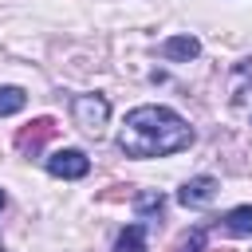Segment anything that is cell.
<instances>
[{
  "instance_id": "cell-1",
  "label": "cell",
  "mask_w": 252,
  "mask_h": 252,
  "mask_svg": "<svg viewBox=\"0 0 252 252\" xmlns=\"http://www.w3.org/2000/svg\"><path fill=\"white\" fill-rule=\"evenodd\" d=\"M193 146V130L169 106H138L118 130V150L130 158H165Z\"/></svg>"
},
{
  "instance_id": "cell-7",
  "label": "cell",
  "mask_w": 252,
  "mask_h": 252,
  "mask_svg": "<svg viewBox=\"0 0 252 252\" xmlns=\"http://www.w3.org/2000/svg\"><path fill=\"white\" fill-rule=\"evenodd\" d=\"M224 232L228 236H252V205H236L224 213Z\"/></svg>"
},
{
  "instance_id": "cell-5",
  "label": "cell",
  "mask_w": 252,
  "mask_h": 252,
  "mask_svg": "<svg viewBox=\"0 0 252 252\" xmlns=\"http://www.w3.org/2000/svg\"><path fill=\"white\" fill-rule=\"evenodd\" d=\"M217 177H209V173H201V177H189L185 185H181V193H177V201L185 205V209H205L213 197H217Z\"/></svg>"
},
{
  "instance_id": "cell-3",
  "label": "cell",
  "mask_w": 252,
  "mask_h": 252,
  "mask_svg": "<svg viewBox=\"0 0 252 252\" xmlns=\"http://www.w3.org/2000/svg\"><path fill=\"white\" fill-rule=\"evenodd\" d=\"M55 134H59V122H55V118H35V122H28V126L16 134V150H20L24 158H35Z\"/></svg>"
},
{
  "instance_id": "cell-11",
  "label": "cell",
  "mask_w": 252,
  "mask_h": 252,
  "mask_svg": "<svg viewBox=\"0 0 252 252\" xmlns=\"http://www.w3.org/2000/svg\"><path fill=\"white\" fill-rule=\"evenodd\" d=\"M4 205H8V197H4V189H0V209H4Z\"/></svg>"
},
{
  "instance_id": "cell-12",
  "label": "cell",
  "mask_w": 252,
  "mask_h": 252,
  "mask_svg": "<svg viewBox=\"0 0 252 252\" xmlns=\"http://www.w3.org/2000/svg\"><path fill=\"white\" fill-rule=\"evenodd\" d=\"M209 252H228V248H209Z\"/></svg>"
},
{
  "instance_id": "cell-4",
  "label": "cell",
  "mask_w": 252,
  "mask_h": 252,
  "mask_svg": "<svg viewBox=\"0 0 252 252\" xmlns=\"http://www.w3.org/2000/svg\"><path fill=\"white\" fill-rule=\"evenodd\" d=\"M87 169H91V161L83 150H55L47 158V173L63 177V181H79V177H87Z\"/></svg>"
},
{
  "instance_id": "cell-2",
  "label": "cell",
  "mask_w": 252,
  "mask_h": 252,
  "mask_svg": "<svg viewBox=\"0 0 252 252\" xmlns=\"http://www.w3.org/2000/svg\"><path fill=\"white\" fill-rule=\"evenodd\" d=\"M71 118H75V126L83 130V134H102V126H106V118H110V102L102 98V94H75L71 98Z\"/></svg>"
},
{
  "instance_id": "cell-10",
  "label": "cell",
  "mask_w": 252,
  "mask_h": 252,
  "mask_svg": "<svg viewBox=\"0 0 252 252\" xmlns=\"http://www.w3.org/2000/svg\"><path fill=\"white\" fill-rule=\"evenodd\" d=\"M24 102H28V94H24L20 87H0V118L24 110Z\"/></svg>"
},
{
  "instance_id": "cell-9",
  "label": "cell",
  "mask_w": 252,
  "mask_h": 252,
  "mask_svg": "<svg viewBox=\"0 0 252 252\" xmlns=\"http://www.w3.org/2000/svg\"><path fill=\"white\" fill-rule=\"evenodd\" d=\"M161 209H165V197H161V193H138V197H134V213H138V220H158Z\"/></svg>"
},
{
  "instance_id": "cell-8",
  "label": "cell",
  "mask_w": 252,
  "mask_h": 252,
  "mask_svg": "<svg viewBox=\"0 0 252 252\" xmlns=\"http://www.w3.org/2000/svg\"><path fill=\"white\" fill-rule=\"evenodd\" d=\"M114 252H146V224H126L114 240Z\"/></svg>"
},
{
  "instance_id": "cell-13",
  "label": "cell",
  "mask_w": 252,
  "mask_h": 252,
  "mask_svg": "<svg viewBox=\"0 0 252 252\" xmlns=\"http://www.w3.org/2000/svg\"><path fill=\"white\" fill-rule=\"evenodd\" d=\"M0 252H4V248H0Z\"/></svg>"
},
{
  "instance_id": "cell-6",
  "label": "cell",
  "mask_w": 252,
  "mask_h": 252,
  "mask_svg": "<svg viewBox=\"0 0 252 252\" xmlns=\"http://www.w3.org/2000/svg\"><path fill=\"white\" fill-rule=\"evenodd\" d=\"M161 55H165V59H185V63H189V59L201 55V43H197L193 35H173V39L161 43Z\"/></svg>"
}]
</instances>
